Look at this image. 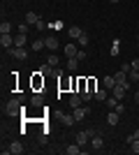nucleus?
<instances>
[{
    "mask_svg": "<svg viewBox=\"0 0 139 155\" xmlns=\"http://www.w3.org/2000/svg\"><path fill=\"white\" fill-rule=\"evenodd\" d=\"M30 49H33V51H42V49H46V37L44 39H35V42H33V44H30Z\"/></svg>",
    "mask_w": 139,
    "mask_h": 155,
    "instance_id": "nucleus-11",
    "label": "nucleus"
},
{
    "mask_svg": "<svg viewBox=\"0 0 139 155\" xmlns=\"http://www.w3.org/2000/svg\"><path fill=\"white\" fill-rule=\"evenodd\" d=\"M118 51H121V44H118V42H114V46H111V56H118Z\"/></svg>",
    "mask_w": 139,
    "mask_h": 155,
    "instance_id": "nucleus-31",
    "label": "nucleus"
},
{
    "mask_svg": "<svg viewBox=\"0 0 139 155\" xmlns=\"http://www.w3.org/2000/svg\"><path fill=\"white\" fill-rule=\"evenodd\" d=\"M7 51H9V56H14V58H19V60L28 58V49L26 46H12V49H7Z\"/></svg>",
    "mask_w": 139,
    "mask_h": 155,
    "instance_id": "nucleus-2",
    "label": "nucleus"
},
{
    "mask_svg": "<svg viewBox=\"0 0 139 155\" xmlns=\"http://www.w3.org/2000/svg\"><path fill=\"white\" fill-rule=\"evenodd\" d=\"M134 102H137V104H139V91H137V93H134Z\"/></svg>",
    "mask_w": 139,
    "mask_h": 155,
    "instance_id": "nucleus-36",
    "label": "nucleus"
},
{
    "mask_svg": "<svg viewBox=\"0 0 139 155\" xmlns=\"http://www.w3.org/2000/svg\"><path fill=\"white\" fill-rule=\"evenodd\" d=\"M23 21H26V23H30V26H37V23H40V16H37L35 12H26Z\"/></svg>",
    "mask_w": 139,
    "mask_h": 155,
    "instance_id": "nucleus-6",
    "label": "nucleus"
},
{
    "mask_svg": "<svg viewBox=\"0 0 139 155\" xmlns=\"http://www.w3.org/2000/svg\"><path fill=\"white\" fill-rule=\"evenodd\" d=\"M127 79H130V81H134V84H137V81H139V72L130 70V72H127Z\"/></svg>",
    "mask_w": 139,
    "mask_h": 155,
    "instance_id": "nucleus-28",
    "label": "nucleus"
},
{
    "mask_svg": "<svg viewBox=\"0 0 139 155\" xmlns=\"http://www.w3.org/2000/svg\"><path fill=\"white\" fill-rule=\"evenodd\" d=\"M137 88H139V81H137Z\"/></svg>",
    "mask_w": 139,
    "mask_h": 155,
    "instance_id": "nucleus-40",
    "label": "nucleus"
},
{
    "mask_svg": "<svg viewBox=\"0 0 139 155\" xmlns=\"http://www.w3.org/2000/svg\"><path fill=\"white\" fill-rule=\"evenodd\" d=\"M26 42H28V35H23V32H19L14 37V46H26Z\"/></svg>",
    "mask_w": 139,
    "mask_h": 155,
    "instance_id": "nucleus-14",
    "label": "nucleus"
},
{
    "mask_svg": "<svg viewBox=\"0 0 139 155\" xmlns=\"http://www.w3.org/2000/svg\"><path fill=\"white\" fill-rule=\"evenodd\" d=\"M130 65H132V70H134V72H139V58H134Z\"/></svg>",
    "mask_w": 139,
    "mask_h": 155,
    "instance_id": "nucleus-34",
    "label": "nucleus"
},
{
    "mask_svg": "<svg viewBox=\"0 0 139 155\" xmlns=\"http://www.w3.org/2000/svg\"><path fill=\"white\" fill-rule=\"evenodd\" d=\"M81 102H84V100H81V95H79V93H72V95H70V107H72V109L81 107Z\"/></svg>",
    "mask_w": 139,
    "mask_h": 155,
    "instance_id": "nucleus-10",
    "label": "nucleus"
},
{
    "mask_svg": "<svg viewBox=\"0 0 139 155\" xmlns=\"http://www.w3.org/2000/svg\"><path fill=\"white\" fill-rule=\"evenodd\" d=\"M21 111H23V102H21V97H14V100H9L7 102V107H5V114L7 116H19Z\"/></svg>",
    "mask_w": 139,
    "mask_h": 155,
    "instance_id": "nucleus-1",
    "label": "nucleus"
},
{
    "mask_svg": "<svg viewBox=\"0 0 139 155\" xmlns=\"http://www.w3.org/2000/svg\"><path fill=\"white\" fill-rule=\"evenodd\" d=\"M107 93H109V91H107V88H102V91H95V93H93V97H95V100H100V102H107Z\"/></svg>",
    "mask_w": 139,
    "mask_h": 155,
    "instance_id": "nucleus-19",
    "label": "nucleus"
},
{
    "mask_svg": "<svg viewBox=\"0 0 139 155\" xmlns=\"http://www.w3.org/2000/svg\"><path fill=\"white\" fill-rule=\"evenodd\" d=\"M65 56L67 58H77V53H79V49H77V44H65Z\"/></svg>",
    "mask_w": 139,
    "mask_h": 155,
    "instance_id": "nucleus-7",
    "label": "nucleus"
},
{
    "mask_svg": "<svg viewBox=\"0 0 139 155\" xmlns=\"http://www.w3.org/2000/svg\"><path fill=\"white\" fill-rule=\"evenodd\" d=\"M118 120H121V114H118L116 109L107 114V123H109V125H118Z\"/></svg>",
    "mask_w": 139,
    "mask_h": 155,
    "instance_id": "nucleus-5",
    "label": "nucleus"
},
{
    "mask_svg": "<svg viewBox=\"0 0 139 155\" xmlns=\"http://www.w3.org/2000/svg\"><path fill=\"white\" fill-rule=\"evenodd\" d=\"M9 153L21 155V153H23V143H21V141H12V143H9Z\"/></svg>",
    "mask_w": 139,
    "mask_h": 155,
    "instance_id": "nucleus-12",
    "label": "nucleus"
},
{
    "mask_svg": "<svg viewBox=\"0 0 139 155\" xmlns=\"http://www.w3.org/2000/svg\"><path fill=\"white\" fill-rule=\"evenodd\" d=\"M130 146H132V153H139V139H132Z\"/></svg>",
    "mask_w": 139,
    "mask_h": 155,
    "instance_id": "nucleus-30",
    "label": "nucleus"
},
{
    "mask_svg": "<svg viewBox=\"0 0 139 155\" xmlns=\"http://www.w3.org/2000/svg\"><path fill=\"white\" fill-rule=\"evenodd\" d=\"M116 84H121V86H127V88H130V81H127V74L123 70H118L116 72Z\"/></svg>",
    "mask_w": 139,
    "mask_h": 155,
    "instance_id": "nucleus-8",
    "label": "nucleus"
},
{
    "mask_svg": "<svg viewBox=\"0 0 139 155\" xmlns=\"http://www.w3.org/2000/svg\"><path fill=\"white\" fill-rule=\"evenodd\" d=\"M137 42H139V32H137Z\"/></svg>",
    "mask_w": 139,
    "mask_h": 155,
    "instance_id": "nucleus-39",
    "label": "nucleus"
},
{
    "mask_svg": "<svg viewBox=\"0 0 139 155\" xmlns=\"http://www.w3.org/2000/svg\"><path fill=\"white\" fill-rule=\"evenodd\" d=\"M127 91H130L127 86H121V84H116V86L111 88V95H114V97H116V100L121 102V100H123V97L127 95Z\"/></svg>",
    "mask_w": 139,
    "mask_h": 155,
    "instance_id": "nucleus-3",
    "label": "nucleus"
},
{
    "mask_svg": "<svg viewBox=\"0 0 139 155\" xmlns=\"http://www.w3.org/2000/svg\"><path fill=\"white\" fill-rule=\"evenodd\" d=\"M33 104L35 107H42L44 104V95H33Z\"/></svg>",
    "mask_w": 139,
    "mask_h": 155,
    "instance_id": "nucleus-25",
    "label": "nucleus"
},
{
    "mask_svg": "<svg viewBox=\"0 0 139 155\" xmlns=\"http://www.w3.org/2000/svg\"><path fill=\"white\" fill-rule=\"evenodd\" d=\"M16 30L23 32V35H28V30H30V23H26V21H23V23H19V28H16Z\"/></svg>",
    "mask_w": 139,
    "mask_h": 155,
    "instance_id": "nucleus-24",
    "label": "nucleus"
},
{
    "mask_svg": "<svg viewBox=\"0 0 139 155\" xmlns=\"http://www.w3.org/2000/svg\"><path fill=\"white\" fill-rule=\"evenodd\" d=\"M60 123L70 127V125H74V123H77V120H74V116H67V114H60Z\"/></svg>",
    "mask_w": 139,
    "mask_h": 155,
    "instance_id": "nucleus-17",
    "label": "nucleus"
},
{
    "mask_svg": "<svg viewBox=\"0 0 139 155\" xmlns=\"http://www.w3.org/2000/svg\"><path fill=\"white\" fill-rule=\"evenodd\" d=\"M109 2H114V5H116V2H118V0H109Z\"/></svg>",
    "mask_w": 139,
    "mask_h": 155,
    "instance_id": "nucleus-38",
    "label": "nucleus"
},
{
    "mask_svg": "<svg viewBox=\"0 0 139 155\" xmlns=\"http://www.w3.org/2000/svg\"><path fill=\"white\" fill-rule=\"evenodd\" d=\"M77 42H79L81 46H86V44H88V35H86V32H81V35H79V39H77Z\"/></svg>",
    "mask_w": 139,
    "mask_h": 155,
    "instance_id": "nucleus-29",
    "label": "nucleus"
},
{
    "mask_svg": "<svg viewBox=\"0 0 139 155\" xmlns=\"http://www.w3.org/2000/svg\"><path fill=\"white\" fill-rule=\"evenodd\" d=\"M67 32H70V37L79 39V35H81V32H84V30H81L79 26H70V28H67Z\"/></svg>",
    "mask_w": 139,
    "mask_h": 155,
    "instance_id": "nucleus-18",
    "label": "nucleus"
},
{
    "mask_svg": "<svg viewBox=\"0 0 139 155\" xmlns=\"http://www.w3.org/2000/svg\"><path fill=\"white\" fill-rule=\"evenodd\" d=\"M37 74H42V77H44V74H53V67L46 63V65H42V67H40V72H37Z\"/></svg>",
    "mask_w": 139,
    "mask_h": 155,
    "instance_id": "nucleus-23",
    "label": "nucleus"
},
{
    "mask_svg": "<svg viewBox=\"0 0 139 155\" xmlns=\"http://www.w3.org/2000/svg\"><path fill=\"white\" fill-rule=\"evenodd\" d=\"M79 95H81V100H84V102H88V100L93 97V91H88V88H86V91H81Z\"/></svg>",
    "mask_w": 139,
    "mask_h": 155,
    "instance_id": "nucleus-26",
    "label": "nucleus"
},
{
    "mask_svg": "<svg viewBox=\"0 0 139 155\" xmlns=\"http://www.w3.org/2000/svg\"><path fill=\"white\" fill-rule=\"evenodd\" d=\"M0 46H2L5 51L14 46V37H12V32H5V35H0Z\"/></svg>",
    "mask_w": 139,
    "mask_h": 155,
    "instance_id": "nucleus-4",
    "label": "nucleus"
},
{
    "mask_svg": "<svg viewBox=\"0 0 139 155\" xmlns=\"http://www.w3.org/2000/svg\"><path fill=\"white\" fill-rule=\"evenodd\" d=\"M132 137H134V139H139V130H134V134H132Z\"/></svg>",
    "mask_w": 139,
    "mask_h": 155,
    "instance_id": "nucleus-37",
    "label": "nucleus"
},
{
    "mask_svg": "<svg viewBox=\"0 0 139 155\" xmlns=\"http://www.w3.org/2000/svg\"><path fill=\"white\" fill-rule=\"evenodd\" d=\"M77 58H79V60H86L88 53H86V51H79V53H77Z\"/></svg>",
    "mask_w": 139,
    "mask_h": 155,
    "instance_id": "nucleus-35",
    "label": "nucleus"
},
{
    "mask_svg": "<svg viewBox=\"0 0 139 155\" xmlns=\"http://www.w3.org/2000/svg\"><path fill=\"white\" fill-rule=\"evenodd\" d=\"M116 104H118V100H116V97H107V107H109V109H116Z\"/></svg>",
    "mask_w": 139,
    "mask_h": 155,
    "instance_id": "nucleus-27",
    "label": "nucleus"
},
{
    "mask_svg": "<svg viewBox=\"0 0 139 155\" xmlns=\"http://www.w3.org/2000/svg\"><path fill=\"white\" fill-rule=\"evenodd\" d=\"M46 63L51 65V67H56V65H58V56H49V60H46Z\"/></svg>",
    "mask_w": 139,
    "mask_h": 155,
    "instance_id": "nucleus-32",
    "label": "nucleus"
},
{
    "mask_svg": "<svg viewBox=\"0 0 139 155\" xmlns=\"http://www.w3.org/2000/svg\"><path fill=\"white\" fill-rule=\"evenodd\" d=\"M102 143H104V141H102V137H100V134H95V137H93V139H91V146H93V148H102Z\"/></svg>",
    "mask_w": 139,
    "mask_h": 155,
    "instance_id": "nucleus-21",
    "label": "nucleus"
},
{
    "mask_svg": "<svg viewBox=\"0 0 139 155\" xmlns=\"http://www.w3.org/2000/svg\"><path fill=\"white\" fill-rule=\"evenodd\" d=\"M12 30H14V26L9 23V21H2V23H0V35H5V32H12Z\"/></svg>",
    "mask_w": 139,
    "mask_h": 155,
    "instance_id": "nucleus-20",
    "label": "nucleus"
},
{
    "mask_svg": "<svg viewBox=\"0 0 139 155\" xmlns=\"http://www.w3.org/2000/svg\"><path fill=\"white\" fill-rule=\"evenodd\" d=\"M65 153L67 155H79L81 153V146H79V143H70V146L65 148Z\"/></svg>",
    "mask_w": 139,
    "mask_h": 155,
    "instance_id": "nucleus-15",
    "label": "nucleus"
},
{
    "mask_svg": "<svg viewBox=\"0 0 139 155\" xmlns=\"http://www.w3.org/2000/svg\"><path fill=\"white\" fill-rule=\"evenodd\" d=\"M77 67H79V58H67V70L77 72Z\"/></svg>",
    "mask_w": 139,
    "mask_h": 155,
    "instance_id": "nucleus-22",
    "label": "nucleus"
},
{
    "mask_svg": "<svg viewBox=\"0 0 139 155\" xmlns=\"http://www.w3.org/2000/svg\"><path fill=\"white\" fill-rule=\"evenodd\" d=\"M102 86H104L107 91L111 93V88L116 86V77H104V79H102Z\"/></svg>",
    "mask_w": 139,
    "mask_h": 155,
    "instance_id": "nucleus-13",
    "label": "nucleus"
},
{
    "mask_svg": "<svg viewBox=\"0 0 139 155\" xmlns=\"http://www.w3.org/2000/svg\"><path fill=\"white\" fill-rule=\"evenodd\" d=\"M88 141H91V137H88L86 130H84V132H77V143H79V146H86Z\"/></svg>",
    "mask_w": 139,
    "mask_h": 155,
    "instance_id": "nucleus-9",
    "label": "nucleus"
},
{
    "mask_svg": "<svg viewBox=\"0 0 139 155\" xmlns=\"http://www.w3.org/2000/svg\"><path fill=\"white\" fill-rule=\"evenodd\" d=\"M46 49H58V37H53V35H49V37H46Z\"/></svg>",
    "mask_w": 139,
    "mask_h": 155,
    "instance_id": "nucleus-16",
    "label": "nucleus"
},
{
    "mask_svg": "<svg viewBox=\"0 0 139 155\" xmlns=\"http://www.w3.org/2000/svg\"><path fill=\"white\" fill-rule=\"evenodd\" d=\"M121 70H123V72H125V74H127V72L132 70V65H130V63H123V65H121Z\"/></svg>",
    "mask_w": 139,
    "mask_h": 155,
    "instance_id": "nucleus-33",
    "label": "nucleus"
}]
</instances>
